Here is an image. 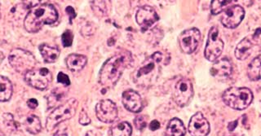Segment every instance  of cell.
I'll list each match as a JSON object with an SVG mask.
<instances>
[{"instance_id": "obj_36", "label": "cell", "mask_w": 261, "mask_h": 136, "mask_svg": "<svg viewBox=\"0 0 261 136\" xmlns=\"http://www.w3.org/2000/svg\"><path fill=\"white\" fill-rule=\"evenodd\" d=\"M159 128H160V123H159V121L153 120L150 122L149 129H150L152 131H155V130H159Z\"/></svg>"}, {"instance_id": "obj_28", "label": "cell", "mask_w": 261, "mask_h": 136, "mask_svg": "<svg viewBox=\"0 0 261 136\" xmlns=\"http://www.w3.org/2000/svg\"><path fill=\"white\" fill-rule=\"evenodd\" d=\"M73 35L72 31H65L61 36V41H62V44H63L64 47H70L72 43H73Z\"/></svg>"}, {"instance_id": "obj_35", "label": "cell", "mask_w": 261, "mask_h": 136, "mask_svg": "<svg viewBox=\"0 0 261 136\" xmlns=\"http://www.w3.org/2000/svg\"><path fill=\"white\" fill-rule=\"evenodd\" d=\"M27 105H28L29 108H31V110H35L38 107L39 105V103H38V100H35V99H30V100L27 101Z\"/></svg>"}, {"instance_id": "obj_17", "label": "cell", "mask_w": 261, "mask_h": 136, "mask_svg": "<svg viewBox=\"0 0 261 136\" xmlns=\"http://www.w3.org/2000/svg\"><path fill=\"white\" fill-rule=\"evenodd\" d=\"M66 65L68 69L73 72L81 71L85 67L88 62V59L85 56L79 55V54H71L68 56L66 58Z\"/></svg>"}, {"instance_id": "obj_19", "label": "cell", "mask_w": 261, "mask_h": 136, "mask_svg": "<svg viewBox=\"0 0 261 136\" xmlns=\"http://www.w3.org/2000/svg\"><path fill=\"white\" fill-rule=\"evenodd\" d=\"M39 51L46 63H54L60 56L59 49L56 47H51L47 44L40 45Z\"/></svg>"}, {"instance_id": "obj_9", "label": "cell", "mask_w": 261, "mask_h": 136, "mask_svg": "<svg viewBox=\"0 0 261 136\" xmlns=\"http://www.w3.org/2000/svg\"><path fill=\"white\" fill-rule=\"evenodd\" d=\"M194 96V88L191 81L188 78H181L176 83L173 92L174 101L179 107L187 105Z\"/></svg>"}, {"instance_id": "obj_18", "label": "cell", "mask_w": 261, "mask_h": 136, "mask_svg": "<svg viewBox=\"0 0 261 136\" xmlns=\"http://www.w3.org/2000/svg\"><path fill=\"white\" fill-rule=\"evenodd\" d=\"M251 50H252L251 41L248 38H245L237 46L235 57H237V59L244 61L251 55Z\"/></svg>"}, {"instance_id": "obj_24", "label": "cell", "mask_w": 261, "mask_h": 136, "mask_svg": "<svg viewBox=\"0 0 261 136\" xmlns=\"http://www.w3.org/2000/svg\"><path fill=\"white\" fill-rule=\"evenodd\" d=\"M132 133V126L126 122H119L111 129V136H130Z\"/></svg>"}, {"instance_id": "obj_16", "label": "cell", "mask_w": 261, "mask_h": 136, "mask_svg": "<svg viewBox=\"0 0 261 136\" xmlns=\"http://www.w3.org/2000/svg\"><path fill=\"white\" fill-rule=\"evenodd\" d=\"M232 71V63L227 58L219 60L211 69V74L216 77H226L230 75Z\"/></svg>"}, {"instance_id": "obj_10", "label": "cell", "mask_w": 261, "mask_h": 136, "mask_svg": "<svg viewBox=\"0 0 261 136\" xmlns=\"http://www.w3.org/2000/svg\"><path fill=\"white\" fill-rule=\"evenodd\" d=\"M201 41V33L196 28L186 30L179 37V47L186 54H191L198 48Z\"/></svg>"}, {"instance_id": "obj_4", "label": "cell", "mask_w": 261, "mask_h": 136, "mask_svg": "<svg viewBox=\"0 0 261 136\" xmlns=\"http://www.w3.org/2000/svg\"><path fill=\"white\" fill-rule=\"evenodd\" d=\"M223 100L228 107L236 110L248 108L253 100L251 90L246 88H230L224 92Z\"/></svg>"}, {"instance_id": "obj_12", "label": "cell", "mask_w": 261, "mask_h": 136, "mask_svg": "<svg viewBox=\"0 0 261 136\" xmlns=\"http://www.w3.org/2000/svg\"><path fill=\"white\" fill-rule=\"evenodd\" d=\"M244 16V9L239 5H234L224 11L221 17V22L226 28L235 29L243 21Z\"/></svg>"}, {"instance_id": "obj_5", "label": "cell", "mask_w": 261, "mask_h": 136, "mask_svg": "<svg viewBox=\"0 0 261 136\" xmlns=\"http://www.w3.org/2000/svg\"><path fill=\"white\" fill-rule=\"evenodd\" d=\"M79 102L75 99H69L65 104L53 110L46 121V128L48 131L54 130L60 123L69 120L75 115Z\"/></svg>"}, {"instance_id": "obj_2", "label": "cell", "mask_w": 261, "mask_h": 136, "mask_svg": "<svg viewBox=\"0 0 261 136\" xmlns=\"http://www.w3.org/2000/svg\"><path fill=\"white\" fill-rule=\"evenodd\" d=\"M171 61V56L167 52L157 51L145 60L140 69L135 72L133 80L135 84L141 87H149L155 84L161 73L163 65Z\"/></svg>"}, {"instance_id": "obj_38", "label": "cell", "mask_w": 261, "mask_h": 136, "mask_svg": "<svg viewBox=\"0 0 261 136\" xmlns=\"http://www.w3.org/2000/svg\"><path fill=\"white\" fill-rule=\"evenodd\" d=\"M86 136H99V133L96 132L95 130H91L87 133Z\"/></svg>"}, {"instance_id": "obj_29", "label": "cell", "mask_w": 261, "mask_h": 136, "mask_svg": "<svg viewBox=\"0 0 261 136\" xmlns=\"http://www.w3.org/2000/svg\"><path fill=\"white\" fill-rule=\"evenodd\" d=\"M134 124L137 130H142L146 127V119L143 116L137 117L135 119Z\"/></svg>"}, {"instance_id": "obj_23", "label": "cell", "mask_w": 261, "mask_h": 136, "mask_svg": "<svg viewBox=\"0 0 261 136\" xmlns=\"http://www.w3.org/2000/svg\"><path fill=\"white\" fill-rule=\"evenodd\" d=\"M247 75L251 81L261 79V58L255 57L247 68Z\"/></svg>"}, {"instance_id": "obj_25", "label": "cell", "mask_w": 261, "mask_h": 136, "mask_svg": "<svg viewBox=\"0 0 261 136\" xmlns=\"http://www.w3.org/2000/svg\"><path fill=\"white\" fill-rule=\"evenodd\" d=\"M232 1H212L211 11L213 15H217L228 8V5L232 4Z\"/></svg>"}, {"instance_id": "obj_15", "label": "cell", "mask_w": 261, "mask_h": 136, "mask_svg": "<svg viewBox=\"0 0 261 136\" xmlns=\"http://www.w3.org/2000/svg\"><path fill=\"white\" fill-rule=\"evenodd\" d=\"M122 104L130 112H141L143 108L141 96L133 90H127L122 93Z\"/></svg>"}, {"instance_id": "obj_22", "label": "cell", "mask_w": 261, "mask_h": 136, "mask_svg": "<svg viewBox=\"0 0 261 136\" xmlns=\"http://www.w3.org/2000/svg\"><path fill=\"white\" fill-rule=\"evenodd\" d=\"M23 125L27 131L32 134H39L42 130L40 119L35 115H30L27 117Z\"/></svg>"}, {"instance_id": "obj_32", "label": "cell", "mask_w": 261, "mask_h": 136, "mask_svg": "<svg viewBox=\"0 0 261 136\" xmlns=\"http://www.w3.org/2000/svg\"><path fill=\"white\" fill-rule=\"evenodd\" d=\"M95 30H92V25H85L82 29V34L84 36H90L93 34Z\"/></svg>"}, {"instance_id": "obj_37", "label": "cell", "mask_w": 261, "mask_h": 136, "mask_svg": "<svg viewBox=\"0 0 261 136\" xmlns=\"http://www.w3.org/2000/svg\"><path fill=\"white\" fill-rule=\"evenodd\" d=\"M220 136H239V134H237V133L233 132V130L231 131V130H227L225 132L223 133Z\"/></svg>"}, {"instance_id": "obj_8", "label": "cell", "mask_w": 261, "mask_h": 136, "mask_svg": "<svg viewBox=\"0 0 261 136\" xmlns=\"http://www.w3.org/2000/svg\"><path fill=\"white\" fill-rule=\"evenodd\" d=\"M224 49V42L219 36L217 27L211 28L208 35L207 43L205 47V57L209 61H215L218 59Z\"/></svg>"}, {"instance_id": "obj_31", "label": "cell", "mask_w": 261, "mask_h": 136, "mask_svg": "<svg viewBox=\"0 0 261 136\" xmlns=\"http://www.w3.org/2000/svg\"><path fill=\"white\" fill-rule=\"evenodd\" d=\"M57 81L60 84H63L64 86H69L70 85V80H69V76L65 73H58L57 75Z\"/></svg>"}, {"instance_id": "obj_3", "label": "cell", "mask_w": 261, "mask_h": 136, "mask_svg": "<svg viewBox=\"0 0 261 136\" xmlns=\"http://www.w3.org/2000/svg\"><path fill=\"white\" fill-rule=\"evenodd\" d=\"M58 19V12L51 4H42L30 9L24 20V27L28 32L37 33L44 24H51Z\"/></svg>"}, {"instance_id": "obj_11", "label": "cell", "mask_w": 261, "mask_h": 136, "mask_svg": "<svg viewBox=\"0 0 261 136\" xmlns=\"http://www.w3.org/2000/svg\"><path fill=\"white\" fill-rule=\"evenodd\" d=\"M96 114L100 122L112 123L118 118V108L111 100H102L96 104Z\"/></svg>"}, {"instance_id": "obj_7", "label": "cell", "mask_w": 261, "mask_h": 136, "mask_svg": "<svg viewBox=\"0 0 261 136\" xmlns=\"http://www.w3.org/2000/svg\"><path fill=\"white\" fill-rule=\"evenodd\" d=\"M24 81L35 89L45 90L51 84L53 74L46 68L33 69L24 74Z\"/></svg>"}, {"instance_id": "obj_1", "label": "cell", "mask_w": 261, "mask_h": 136, "mask_svg": "<svg viewBox=\"0 0 261 136\" xmlns=\"http://www.w3.org/2000/svg\"><path fill=\"white\" fill-rule=\"evenodd\" d=\"M133 64L132 53L122 51L110 57L105 62L99 73V81L105 88H113L116 85L125 69Z\"/></svg>"}, {"instance_id": "obj_39", "label": "cell", "mask_w": 261, "mask_h": 136, "mask_svg": "<svg viewBox=\"0 0 261 136\" xmlns=\"http://www.w3.org/2000/svg\"><path fill=\"white\" fill-rule=\"evenodd\" d=\"M54 136H67L65 133L57 132V134H54Z\"/></svg>"}, {"instance_id": "obj_30", "label": "cell", "mask_w": 261, "mask_h": 136, "mask_svg": "<svg viewBox=\"0 0 261 136\" xmlns=\"http://www.w3.org/2000/svg\"><path fill=\"white\" fill-rule=\"evenodd\" d=\"M80 123L81 125H84V126H87V125H89L91 123V119H90L88 114H87L86 110H84V108L80 112Z\"/></svg>"}, {"instance_id": "obj_14", "label": "cell", "mask_w": 261, "mask_h": 136, "mask_svg": "<svg viewBox=\"0 0 261 136\" xmlns=\"http://www.w3.org/2000/svg\"><path fill=\"white\" fill-rule=\"evenodd\" d=\"M136 18H137V24L144 31H145L151 25H153L155 22H157L159 17L154 8L149 5H145V6L141 7L137 10Z\"/></svg>"}, {"instance_id": "obj_27", "label": "cell", "mask_w": 261, "mask_h": 136, "mask_svg": "<svg viewBox=\"0 0 261 136\" xmlns=\"http://www.w3.org/2000/svg\"><path fill=\"white\" fill-rule=\"evenodd\" d=\"M3 122H4V126L7 128L13 130L16 128V124H15L14 118L12 114H5L3 115Z\"/></svg>"}, {"instance_id": "obj_26", "label": "cell", "mask_w": 261, "mask_h": 136, "mask_svg": "<svg viewBox=\"0 0 261 136\" xmlns=\"http://www.w3.org/2000/svg\"><path fill=\"white\" fill-rule=\"evenodd\" d=\"M106 3L107 2H105V1H94V2H92V9L97 16H105L108 14V9H107V7L106 6Z\"/></svg>"}, {"instance_id": "obj_13", "label": "cell", "mask_w": 261, "mask_h": 136, "mask_svg": "<svg viewBox=\"0 0 261 136\" xmlns=\"http://www.w3.org/2000/svg\"><path fill=\"white\" fill-rule=\"evenodd\" d=\"M189 132L191 136H207L210 133V124L202 113L192 117L189 123Z\"/></svg>"}, {"instance_id": "obj_34", "label": "cell", "mask_w": 261, "mask_h": 136, "mask_svg": "<svg viewBox=\"0 0 261 136\" xmlns=\"http://www.w3.org/2000/svg\"><path fill=\"white\" fill-rule=\"evenodd\" d=\"M22 4H24L25 8L32 9V8H35V7L39 5L41 2L40 1H24Z\"/></svg>"}, {"instance_id": "obj_21", "label": "cell", "mask_w": 261, "mask_h": 136, "mask_svg": "<svg viewBox=\"0 0 261 136\" xmlns=\"http://www.w3.org/2000/svg\"><path fill=\"white\" fill-rule=\"evenodd\" d=\"M12 95V85L10 80L0 75V101L10 100Z\"/></svg>"}, {"instance_id": "obj_20", "label": "cell", "mask_w": 261, "mask_h": 136, "mask_svg": "<svg viewBox=\"0 0 261 136\" xmlns=\"http://www.w3.org/2000/svg\"><path fill=\"white\" fill-rule=\"evenodd\" d=\"M186 129L182 121L179 118H173L170 121L167 128V136H184Z\"/></svg>"}, {"instance_id": "obj_6", "label": "cell", "mask_w": 261, "mask_h": 136, "mask_svg": "<svg viewBox=\"0 0 261 136\" xmlns=\"http://www.w3.org/2000/svg\"><path fill=\"white\" fill-rule=\"evenodd\" d=\"M8 61L11 66L18 73H28L35 69L36 60L32 53L23 49H13L9 54Z\"/></svg>"}, {"instance_id": "obj_33", "label": "cell", "mask_w": 261, "mask_h": 136, "mask_svg": "<svg viewBox=\"0 0 261 136\" xmlns=\"http://www.w3.org/2000/svg\"><path fill=\"white\" fill-rule=\"evenodd\" d=\"M65 11L67 12L68 16H69V20H70V22H71V20L76 17L75 11H74V9H73V8H72L71 6H68L67 8H65Z\"/></svg>"}]
</instances>
